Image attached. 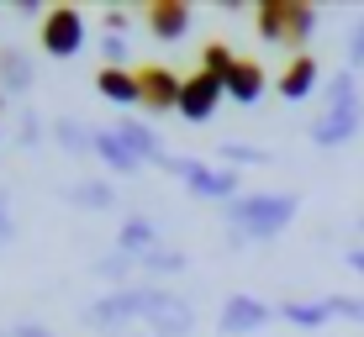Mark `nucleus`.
<instances>
[{
    "label": "nucleus",
    "instance_id": "obj_1",
    "mask_svg": "<svg viewBox=\"0 0 364 337\" xmlns=\"http://www.w3.org/2000/svg\"><path fill=\"white\" fill-rule=\"evenodd\" d=\"M222 216H228V232H237L243 243H274V237L301 216V195H291V190H248V195H237L232 206H222Z\"/></svg>",
    "mask_w": 364,
    "mask_h": 337
},
{
    "label": "nucleus",
    "instance_id": "obj_2",
    "mask_svg": "<svg viewBox=\"0 0 364 337\" xmlns=\"http://www.w3.org/2000/svg\"><path fill=\"white\" fill-rule=\"evenodd\" d=\"M132 306H137V332H154V337H191L196 332L191 301H180L164 284H132Z\"/></svg>",
    "mask_w": 364,
    "mask_h": 337
},
{
    "label": "nucleus",
    "instance_id": "obj_3",
    "mask_svg": "<svg viewBox=\"0 0 364 337\" xmlns=\"http://www.w3.org/2000/svg\"><path fill=\"white\" fill-rule=\"evenodd\" d=\"M164 174H174V179H180L191 195H200V201H217V206H232L237 195H248V190H243V174L228 169V164H200V158L169 153V158H164Z\"/></svg>",
    "mask_w": 364,
    "mask_h": 337
},
{
    "label": "nucleus",
    "instance_id": "obj_4",
    "mask_svg": "<svg viewBox=\"0 0 364 337\" xmlns=\"http://www.w3.org/2000/svg\"><path fill=\"white\" fill-rule=\"evenodd\" d=\"M37 48L48 58H74L85 53V16L74 6H48L43 27H37Z\"/></svg>",
    "mask_w": 364,
    "mask_h": 337
},
{
    "label": "nucleus",
    "instance_id": "obj_5",
    "mask_svg": "<svg viewBox=\"0 0 364 337\" xmlns=\"http://www.w3.org/2000/svg\"><path fill=\"white\" fill-rule=\"evenodd\" d=\"M274 316H280V306H269V301H259V295L237 290V295H228L222 311H217V332H222V337H248V332H264Z\"/></svg>",
    "mask_w": 364,
    "mask_h": 337
},
{
    "label": "nucleus",
    "instance_id": "obj_6",
    "mask_svg": "<svg viewBox=\"0 0 364 337\" xmlns=\"http://www.w3.org/2000/svg\"><path fill=\"white\" fill-rule=\"evenodd\" d=\"M137 90H143V111L148 116H169V111H180L185 74H174L169 64H143L137 69Z\"/></svg>",
    "mask_w": 364,
    "mask_h": 337
},
{
    "label": "nucleus",
    "instance_id": "obj_7",
    "mask_svg": "<svg viewBox=\"0 0 364 337\" xmlns=\"http://www.w3.org/2000/svg\"><path fill=\"white\" fill-rule=\"evenodd\" d=\"M364 132V101L359 106H343V111H328V116H311V143L322 148V153H333V148H348L354 137Z\"/></svg>",
    "mask_w": 364,
    "mask_h": 337
},
{
    "label": "nucleus",
    "instance_id": "obj_8",
    "mask_svg": "<svg viewBox=\"0 0 364 337\" xmlns=\"http://www.w3.org/2000/svg\"><path fill=\"white\" fill-rule=\"evenodd\" d=\"M228 101V84L211 79V74H185V90H180V116L185 121H211L217 116V106Z\"/></svg>",
    "mask_w": 364,
    "mask_h": 337
},
{
    "label": "nucleus",
    "instance_id": "obj_9",
    "mask_svg": "<svg viewBox=\"0 0 364 337\" xmlns=\"http://www.w3.org/2000/svg\"><path fill=\"white\" fill-rule=\"evenodd\" d=\"M191 0H148L143 6V27L159 37V43H180L185 32H191Z\"/></svg>",
    "mask_w": 364,
    "mask_h": 337
},
{
    "label": "nucleus",
    "instance_id": "obj_10",
    "mask_svg": "<svg viewBox=\"0 0 364 337\" xmlns=\"http://www.w3.org/2000/svg\"><path fill=\"white\" fill-rule=\"evenodd\" d=\"M291 27H296V0H254V32L264 43L291 48Z\"/></svg>",
    "mask_w": 364,
    "mask_h": 337
},
{
    "label": "nucleus",
    "instance_id": "obj_11",
    "mask_svg": "<svg viewBox=\"0 0 364 337\" xmlns=\"http://www.w3.org/2000/svg\"><path fill=\"white\" fill-rule=\"evenodd\" d=\"M317 79H322V64H317V53H291V64L280 69L274 90H280L285 101H306V95L317 90Z\"/></svg>",
    "mask_w": 364,
    "mask_h": 337
},
{
    "label": "nucleus",
    "instance_id": "obj_12",
    "mask_svg": "<svg viewBox=\"0 0 364 337\" xmlns=\"http://www.w3.org/2000/svg\"><path fill=\"white\" fill-rule=\"evenodd\" d=\"M27 90H37V64L21 48H0V95H6V101H21Z\"/></svg>",
    "mask_w": 364,
    "mask_h": 337
},
{
    "label": "nucleus",
    "instance_id": "obj_13",
    "mask_svg": "<svg viewBox=\"0 0 364 337\" xmlns=\"http://www.w3.org/2000/svg\"><path fill=\"white\" fill-rule=\"evenodd\" d=\"M264 90H269V74L259 58H237V69L228 74V101L232 106H259L264 101Z\"/></svg>",
    "mask_w": 364,
    "mask_h": 337
},
{
    "label": "nucleus",
    "instance_id": "obj_14",
    "mask_svg": "<svg viewBox=\"0 0 364 337\" xmlns=\"http://www.w3.org/2000/svg\"><path fill=\"white\" fill-rule=\"evenodd\" d=\"M117 137L132 148V158H137V164H159V169H164L169 148L159 143V132L148 127V121H137V116H122V121H117Z\"/></svg>",
    "mask_w": 364,
    "mask_h": 337
},
{
    "label": "nucleus",
    "instance_id": "obj_15",
    "mask_svg": "<svg viewBox=\"0 0 364 337\" xmlns=\"http://www.w3.org/2000/svg\"><path fill=\"white\" fill-rule=\"evenodd\" d=\"M95 95L111 106H143V90H137V69H95Z\"/></svg>",
    "mask_w": 364,
    "mask_h": 337
},
{
    "label": "nucleus",
    "instance_id": "obj_16",
    "mask_svg": "<svg viewBox=\"0 0 364 337\" xmlns=\"http://www.w3.org/2000/svg\"><path fill=\"white\" fill-rule=\"evenodd\" d=\"M343 106H359V74L348 69V64L322 79V90H317V116H328V111H343Z\"/></svg>",
    "mask_w": 364,
    "mask_h": 337
},
{
    "label": "nucleus",
    "instance_id": "obj_17",
    "mask_svg": "<svg viewBox=\"0 0 364 337\" xmlns=\"http://www.w3.org/2000/svg\"><path fill=\"white\" fill-rule=\"evenodd\" d=\"M111 248H122V253H132V258H148L154 248H164V243H159V227L148 216H122L117 243H111Z\"/></svg>",
    "mask_w": 364,
    "mask_h": 337
},
{
    "label": "nucleus",
    "instance_id": "obj_18",
    "mask_svg": "<svg viewBox=\"0 0 364 337\" xmlns=\"http://www.w3.org/2000/svg\"><path fill=\"white\" fill-rule=\"evenodd\" d=\"M95 158H100L111 174H122V179H132V174L143 169V164L132 158V148L117 137V127H100V132H95Z\"/></svg>",
    "mask_w": 364,
    "mask_h": 337
},
{
    "label": "nucleus",
    "instance_id": "obj_19",
    "mask_svg": "<svg viewBox=\"0 0 364 337\" xmlns=\"http://www.w3.org/2000/svg\"><path fill=\"white\" fill-rule=\"evenodd\" d=\"M95 280H106L111 290H132V274H143L137 269V258L132 253H122V248H111V253H100L95 264H90Z\"/></svg>",
    "mask_w": 364,
    "mask_h": 337
},
{
    "label": "nucleus",
    "instance_id": "obj_20",
    "mask_svg": "<svg viewBox=\"0 0 364 337\" xmlns=\"http://www.w3.org/2000/svg\"><path fill=\"white\" fill-rule=\"evenodd\" d=\"M95 132H100V127H90V121H80V116H64V121L53 127L58 148L74 153V158H95Z\"/></svg>",
    "mask_w": 364,
    "mask_h": 337
},
{
    "label": "nucleus",
    "instance_id": "obj_21",
    "mask_svg": "<svg viewBox=\"0 0 364 337\" xmlns=\"http://www.w3.org/2000/svg\"><path fill=\"white\" fill-rule=\"evenodd\" d=\"M280 321H291L301 332H322L333 321V306L328 301H280Z\"/></svg>",
    "mask_w": 364,
    "mask_h": 337
},
{
    "label": "nucleus",
    "instance_id": "obj_22",
    "mask_svg": "<svg viewBox=\"0 0 364 337\" xmlns=\"http://www.w3.org/2000/svg\"><path fill=\"white\" fill-rule=\"evenodd\" d=\"M69 206H85V211H117V190H111L106 179H74L64 190Z\"/></svg>",
    "mask_w": 364,
    "mask_h": 337
},
{
    "label": "nucleus",
    "instance_id": "obj_23",
    "mask_svg": "<svg viewBox=\"0 0 364 337\" xmlns=\"http://www.w3.org/2000/svg\"><path fill=\"white\" fill-rule=\"evenodd\" d=\"M137 269H143V280H174V274L191 269V253H180V248H154L148 258H137Z\"/></svg>",
    "mask_w": 364,
    "mask_h": 337
},
{
    "label": "nucleus",
    "instance_id": "obj_24",
    "mask_svg": "<svg viewBox=\"0 0 364 337\" xmlns=\"http://www.w3.org/2000/svg\"><path fill=\"white\" fill-rule=\"evenodd\" d=\"M237 58H243V53H232V43L211 37V43L200 48V74H211V79H222V84H228V74L237 69Z\"/></svg>",
    "mask_w": 364,
    "mask_h": 337
},
{
    "label": "nucleus",
    "instance_id": "obj_25",
    "mask_svg": "<svg viewBox=\"0 0 364 337\" xmlns=\"http://www.w3.org/2000/svg\"><path fill=\"white\" fill-rule=\"evenodd\" d=\"M217 158H222L228 169H264V164H269V148H259V143H232V137H228V143H217Z\"/></svg>",
    "mask_w": 364,
    "mask_h": 337
},
{
    "label": "nucleus",
    "instance_id": "obj_26",
    "mask_svg": "<svg viewBox=\"0 0 364 337\" xmlns=\"http://www.w3.org/2000/svg\"><path fill=\"white\" fill-rule=\"evenodd\" d=\"M127 37H111V32H100V64L106 69H127Z\"/></svg>",
    "mask_w": 364,
    "mask_h": 337
},
{
    "label": "nucleus",
    "instance_id": "obj_27",
    "mask_svg": "<svg viewBox=\"0 0 364 337\" xmlns=\"http://www.w3.org/2000/svg\"><path fill=\"white\" fill-rule=\"evenodd\" d=\"M333 306V321H359L364 327V295H328Z\"/></svg>",
    "mask_w": 364,
    "mask_h": 337
},
{
    "label": "nucleus",
    "instance_id": "obj_28",
    "mask_svg": "<svg viewBox=\"0 0 364 337\" xmlns=\"http://www.w3.org/2000/svg\"><path fill=\"white\" fill-rule=\"evenodd\" d=\"M343 58H348V69H364V16L354 21V27H348V48H343Z\"/></svg>",
    "mask_w": 364,
    "mask_h": 337
},
{
    "label": "nucleus",
    "instance_id": "obj_29",
    "mask_svg": "<svg viewBox=\"0 0 364 337\" xmlns=\"http://www.w3.org/2000/svg\"><path fill=\"white\" fill-rule=\"evenodd\" d=\"M16 137H21V148H37V143H43V121H37L32 111H21V127H16Z\"/></svg>",
    "mask_w": 364,
    "mask_h": 337
},
{
    "label": "nucleus",
    "instance_id": "obj_30",
    "mask_svg": "<svg viewBox=\"0 0 364 337\" xmlns=\"http://www.w3.org/2000/svg\"><path fill=\"white\" fill-rule=\"evenodd\" d=\"M6 337H58L53 327H43V321H16V327H11Z\"/></svg>",
    "mask_w": 364,
    "mask_h": 337
},
{
    "label": "nucleus",
    "instance_id": "obj_31",
    "mask_svg": "<svg viewBox=\"0 0 364 337\" xmlns=\"http://www.w3.org/2000/svg\"><path fill=\"white\" fill-rule=\"evenodd\" d=\"M127 27H132V16H127V11H106V21H100V32H111V37H122Z\"/></svg>",
    "mask_w": 364,
    "mask_h": 337
},
{
    "label": "nucleus",
    "instance_id": "obj_32",
    "mask_svg": "<svg viewBox=\"0 0 364 337\" xmlns=\"http://www.w3.org/2000/svg\"><path fill=\"white\" fill-rule=\"evenodd\" d=\"M16 237V221H11V206H6V190H0V243Z\"/></svg>",
    "mask_w": 364,
    "mask_h": 337
},
{
    "label": "nucleus",
    "instance_id": "obj_33",
    "mask_svg": "<svg viewBox=\"0 0 364 337\" xmlns=\"http://www.w3.org/2000/svg\"><path fill=\"white\" fill-rule=\"evenodd\" d=\"M343 264H348V269H354L359 280H364V243H354V248H348V253H343Z\"/></svg>",
    "mask_w": 364,
    "mask_h": 337
},
{
    "label": "nucleus",
    "instance_id": "obj_34",
    "mask_svg": "<svg viewBox=\"0 0 364 337\" xmlns=\"http://www.w3.org/2000/svg\"><path fill=\"white\" fill-rule=\"evenodd\" d=\"M117 337H154V332H117Z\"/></svg>",
    "mask_w": 364,
    "mask_h": 337
},
{
    "label": "nucleus",
    "instance_id": "obj_35",
    "mask_svg": "<svg viewBox=\"0 0 364 337\" xmlns=\"http://www.w3.org/2000/svg\"><path fill=\"white\" fill-rule=\"evenodd\" d=\"M0 111H6V95H0Z\"/></svg>",
    "mask_w": 364,
    "mask_h": 337
}]
</instances>
